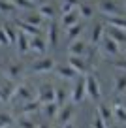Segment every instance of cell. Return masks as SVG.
Listing matches in <instances>:
<instances>
[{"label":"cell","mask_w":126,"mask_h":128,"mask_svg":"<svg viewBox=\"0 0 126 128\" xmlns=\"http://www.w3.org/2000/svg\"><path fill=\"white\" fill-rule=\"evenodd\" d=\"M85 90H87V98H90L92 102H100L102 88H100V83L94 74H87L85 76Z\"/></svg>","instance_id":"6da1fadb"},{"label":"cell","mask_w":126,"mask_h":128,"mask_svg":"<svg viewBox=\"0 0 126 128\" xmlns=\"http://www.w3.org/2000/svg\"><path fill=\"white\" fill-rule=\"evenodd\" d=\"M34 94H36L34 87H32L30 83H23V85H17L15 87V92H13L12 100H17V102H21V104H26V102L34 100Z\"/></svg>","instance_id":"7a4b0ae2"},{"label":"cell","mask_w":126,"mask_h":128,"mask_svg":"<svg viewBox=\"0 0 126 128\" xmlns=\"http://www.w3.org/2000/svg\"><path fill=\"white\" fill-rule=\"evenodd\" d=\"M4 74H6V77H8V81H13V83H15L17 79H21V77L24 76V64L21 62V60H10L6 70H4Z\"/></svg>","instance_id":"3957f363"},{"label":"cell","mask_w":126,"mask_h":128,"mask_svg":"<svg viewBox=\"0 0 126 128\" xmlns=\"http://www.w3.org/2000/svg\"><path fill=\"white\" fill-rule=\"evenodd\" d=\"M98 10L104 13L106 17H124V12L115 4L113 0H100Z\"/></svg>","instance_id":"277c9868"},{"label":"cell","mask_w":126,"mask_h":128,"mask_svg":"<svg viewBox=\"0 0 126 128\" xmlns=\"http://www.w3.org/2000/svg\"><path fill=\"white\" fill-rule=\"evenodd\" d=\"M53 70H55V60L51 56H44V58L32 62V66H30V72H34V74H49Z\"/></svg>","instance_id":"5b68a950"},{"label":"cell","mask_w":126,"mask_h":128,"mask_svg":"<svg viewBox=\"0 0 126 128\" xmlns=\"http://www.w3.org/2000/svg\"><path fill=\"white\" fill-rule=\"evenodd\" d=\"M68 66H70L77 76H87V74H90V68H88V64L85 62L83 56H72L70 55L68 56Z\"/></svg>","instance_id":"8992f818"},{"label":"cell","mask_w":126,"mask_h":128,"mask_svg":"<svg viewBox=\"0 0 126 128\" xmlns=\"http://www.w3.org/2000/svg\"><path fill=\"white\" fill-rule=\"evenodd\" d=\"M36 94H38V102L42 106L49 104V102H55V87H51L49 83L40 85L38 90H36Z\"/></svg>","instance_id":"52a82bcc"},{"label":"cell","mask_w":126,"mask_h":128,"mask_svg":"<svg viewBox=\"0 0 126 128\" xmlns=\"http://www.w3.org/2000/svg\"><path fill=\"white\" fill-rule=\"evenodd\" d=\"M28 45H30V51L36 53V55H44L47 51V38L44 34L40 36H34V38H28Z\"/></svg>","instance_id":"ba28073f"},{"label":"cell","mask_w":126,"mask_h":128,"mask_svg":"<svg viewBox=\"0 0 126 128\" xmlns=\"http://www.w3.org/2000/svg\"><path fill=\"white\" fill-rule=\"evenodd\" d=\"M70 98H72L74 104H79V102H83L85 98H87V90H85V76H79V81L75 83Z\"/></svg>","instance_id":"9c48e42d"},{"label":"cell","mask_w":126,"mask_h":128,"mask_svg":"<svg viewBox=\"0 0 126 128\" xmlns=\"http://www.w3.org/2000/svg\"><path fill=\"white\" fill-rule=\"evenodd\" d=\"M111 111H113V119L120 124H126V106L122 104L118 98H115L111 104Z\"/></svg>","instance_id":"30bf717a"},{"label":"cell","mask_w":126,"mask_h":128,"mask_svg":"<svg viewBox=\"0 0 126 128\" xmlns=\"http://www.w3.org/2000/svg\"><path fill=\"white\" fill-rule=\"evenodd\" d=\"M58 23H56L55 19H51L49 21V24H47V45H51V47H56L58 45Z\"/></svg>","instance_id":"8fae6325"},{"label":"cell","mask_w":126,"mask_h":128,"mask_svg":"<svg viewBox=\"0 0 126 128\" xmlns=\"http://www.w3.org/2000/svg\"><path fill=\"white\" fill-rule=\"evenodd\" d=\"M100 47H102V51L106 53V55H109V56H118V53H120L118 44L113 42L109 36H104V40L100 42Z\"/></svg>","instance_id":"7c38bea8"},{"label":"cell","mask_w":126,"mask_h":128,"mask_svg":"<svg viewBox=\"0 0 126 128\" xmlns=\"http://www.w3.org/2000/svg\"><path fill=\"white\" fill-rule=\"evenodd\" d=\"M17 85L13 81H6L4 85H0V104H6L13 98V92H15Z\"/></svg>","instance_id":"4fadbf2b"},{"label":"cell","mask_w":126,"mask_h":128,"mask_svg":"<svg viewBox=\"0 0 126 128\" xmlns=\"http://www.w3.org/2000/svg\"><path fill=\"white\" fill-rule=\"evenodd\" d=\"M68 53H70L72 56H83L85 53H87V44H85L81 38H77V40L70 42V45H68Z\"/></svg>","instance_id":"5bb4252c"},{"label":"cell","mask_w":126,"mask_h":128,"mask_svg":"<svg viewBox=\"0 0 126 128\" xmlns=\"http://www.w3.org/2000/svg\"><path fill=\"white\" fill-rule=\"evenodd\" d=\"M74 106H62V108L58 109V113H56V117H55V120L58 124H66V122H70L72 120V117H74Z\"/></svg>","instance_id":"9a60e30c"},{"label":"cell","mask_w":126,"mask_h":128,"mask_svg":"<svg viewBox=\"0 0 126 128\" xmlns=\"http://www.w3.org/2000/svg\"><path fill=\"white\" fill-rule=\"evenodd\" d=\"M36 12L44 17V19H55V17H56V8H55V4H51V2H44V4H40Z\"/></svg>","instance_id":"2e32d148"},{"label":"cell","mask_w":126,"mask_h":128,"mask_svg":"<svg viewBox=\"0 0 126 128\" xmlns=\"http://www.w3.org/2000/svg\"><path fill=\"white\" fill-rule=\"evenodd\" d=\"M40 109H42V104H40L38 100H30V102H26V104H23V108H21V117H32V115H36Z\"/></svg>","instance_id":"e0dca14e"},{"label":"cell","mask_w":126,"mask_h":128,"mask_svg":"<svg viewBox=\"0 0 126 128\" xmlns=\"http://www.w3.org/2000/svg\"><path fill=\"white\" fill-rule=\"evenodd\" d=\"M106 36H109L113 42H117L118 45H126V30H120V28H115V26H109Z\"/></svg>","instance_id":"ac0fdd59"},{"label":"cell","mask_w":126,"mask_h":128,"mask_svg":"<svg viewBox=\"0 0 126 128\" xmlns=\"http://www.w3.org/2000/svg\"><path fill=\"white\" fill-rule=\"evenodd\" d=\"M15 47H17V51H19V55H26V53H30V45H28V36H26V34H23L21 30H19V34H17Z\"/></svg>","instance_id":"d6986e66"},{"label":"cell","mask_w":126,"mask_h":128,"mask_svg":"<svg viewBox=\"0 0 126 128\" xmlns=\"http://www.w3.org/2000/svg\"><path fill=\"white\" fill-rule=\"evenodd\" d=\"M104 36H106V26H104V23H96L94 26H92L90 42H92L94 45H100V42L104 40Z\"/></svg>","instance_id":"ffe728a7"},{"label":"cell","mask_w":126,"mask_h":128,"mask_svg":"<svg viewBox=\"0 0 126 128\" xmlns=\"http://www.w3.org/2000/svg\"><path fill=\"white\" fill-rule=\"evenodd\" d=\"M53 72L56 74V76L60 77V79H66V81H70V79H75V77H77V74L74 72V70L70 68V66H55V70H53Z\"/></svg>","instance_id":"44dd1931"},{"label":"cell","mask_w":126,"mask_h":128,"mask_svg":"<svg viewBox=\"0 0 126 128\" xmlns=\"http://www.w3.org/2000/svg\"><path fill=\"white\" fill-rule=\"evenodd\" d=\"M83 30H85V24L83 23H75V24H72V26L66 28V38L70 42H74V40H77V38L83 34Z\"/></svg>","instance_id":"7402d4cb"},{"label":"cell","mask_w":126,"mask_h":128,"mask_svg":"<svg viewBox=\"0 0 126 128\" xmlns=\"http://www.w3.org/2000/svg\"><path fill=\"white\" fill-rule=\"evenodd\" d=\"M17 28H19L23 34H26L28 38H34V36H40L42 34V30H40V26H34V24H28V23H17Z\"/></svg>","instance_id":"603a6c76"},{"label":"cell","mask_w":126,"mask_h":128,"mask_svg":"<svg viewBox=\"0 0 126 128\" xmlns=\"http://www.w3.org/2000/svg\"><path fill=\"white\" fill-rule=\"evenodd\" d=\"M2 28H4V32H6V38H8L10 47H15V42H17V34H19V30H17L13 24H10V23H4V24H2Z\"/></svg>","instance_id":"cb8c5ba5"},{"label":"cell","mask_w":126,"mask_h":128,"mask_svg":"<svg viewBox=\"0 0 126 128\" xmlns=\"http://www.w3.org/2000/svg\"><path fill=\"white\" fill-rule=\"evenodd\" d=\"M68 98H70V92H68L64 87H56V88H55V104L58 106V108L66 106Z\"/></svg>","instance_id":"d4e9b609"},{"label":"cell","mask_w":126,"mask_h":128,"mask_svg":"<svg viewBox=\"0 0 126 128\" xmlns=\"http://www.w3.org/2000/svg\"><path fill=\"white\" fill-rule=\"evenodd\" d=\"M96 113H98V115L102 117V119L106 120L107 124L113 120V111H111V106H109V104H104V102H100V104H98V111H96Z\"/></svg>","instance_id":"484cf974"},{"label":"cell","mask_w":126,"mask_h":128,"mask_svg":"<svg viewBox=\"0 0 126 128\" xmlns=\"http://www.w3.org/2000/svg\"><path fill=\"white\" fill-rule=\"evenodd\" d=\"M79 19H81V17H79L77 8H75L74 12H70V13H64V15H62V21H60V23H62V26H64V28H68V26H72V24L79 23Z\"/></svg>","instance_id":"4316f807"},{"label":"cell","mask_w":126,"mask_h":128,"mask_svg":"<svg viewBox=\"0 0 126 128\" xmlns=\"http://www.w3.org/2000/svg\"><path fill=\"white\" fill-rule=\"evenodd\" d=\"M23 23H28V24H34V26H42V23H44V17L40 15L38 12H28L26 15H24Z\"/></svg>","instance_id":"83f0119b"},{"label":"cell","mask_w":126,"mask_h":128,"mask_svg":"<svg viewBox=\"0 0 126 128\" xmlns=\"http://www.w3.org/2000/svg\"><path fill=\"white\" fill-rule=\"evenodd\" d=\"M42 109H44V115L45 117H47V119H55V117H56V113H58V106H56L55 104V102H49V104H44V106H42Z\"/></svg>","instance_id":"f1b7e54d"},{"label":"cell","mask_w":126,"mask_h":128,"mask_svg":"<svg viewBox=\"0 0 126 128\" xmlns=\"http://www.w3.org/2000/svg\"><path fill=\"white\" fill-rule=\"evenodd\" d=\"M0 13L13 15V13H17V8H15V4H13L12 0H0Z\"/></svg>","instance_id":"f546056e"},{"label":"cell","mask_w":126,"mask_h":128,"mask_svg":"<svg viewBox=\"0 0 126 128\" xmlns=\"http://www.w3.org/2000/svg\"><path fill=\"white\" fill-rule=\"evenodd\" d=\"M77 13H79V17H81V19H90V17L94 15V10H92L88 4L79 2V4H77Z\"/></svg>","instance_id":"4dcf8cb0"},{"label":"cell","mask_w":126,"mask_h":128,"mask_svg":"<svg viewBox=\"0 0 126 128\" xmlns=\"http://www.w3.org/2000/svg\"><path fill=\"white\" fill-rule=\"evenodd\" d=\"M13 4H15L17 10H26V12H34L36 10V2L32 0H12Z\"/></svg>","instance_id":"1f68e13d"},{"label":"cell","mask_w":126,"mask_h":128,"mask_svg":"<svg viewBox=\"0 0 126 128\" xmlns=\"http://www.w3.org/2000/svg\"><path fill=\"white\" fill-rule=\"evenodd\" d=\"M107 24L115 28H120V30H126V17H106Z\"/></svg>","instance_id":"d6a6232c"},{"label":"cell","mask_w":126,"mask_h":128,"mask_svg":"<svg viewBox=\"0 0 126 128\" xmlns=\"http://www.w3.org/2000/svg\"><path fill=\"white\" fill-rule=\"evenodd\" d=\"M126 90V76L124 74H120V76L115 77V92H124Z\"/></svg>","instance_id":"836d02e7"},{"label":"cell","mask_w":126,"mask_h":128,"mask_svg":"<svg viewBox=\"0 0 126 128\" xmlns=\"http://www.w3.org/2000/svg\"><path fill=\"white\" fill-rule=\"evenodd\" d=\"M13 124H15V120L10 113H0V128H12Z\"/></svg>","instance_id":"e575fe53"},{"label":"cell","mask_w":126,"mask_h":128,"mask_svg":"<svg viewBox=\"0 0 126 128\" xmlns=\"http://www.w3.org/2000/svg\"><path fill=\"white\" fill-rule=\"evenodd\" d=\"M17 124H19V128H36L38 126L32 117H21V119L17 120Z\"/></svg>","instance_id":"d590c367"},{"label":"cell","mask_w":126,"mask_h":128,"mask_svg":"<svg viewBox=\"0 0 126 128\" xmlns=\"http://www.w3.org/2000/svg\"><path fill=\"white\" fill-rule=\"evenodd\" d=\"M92 128H109V124H107L106 120H104L102 117L96 113V115L92 117Z\"/></svg>","instance_id":"8d00e7d4"},{"label":"cell","mask_w":126,"mask_h":128,"mask_svg":"<svg viewBox=\"0 0 126 128\" xmlns=\"http://www.w3.org/2000/svg\"><path fill=\"white\" fill-rule=\"evenodd\" d=\"M0 45H2V47H10L8 38H6V32H4V28H2V26H0Z\"/></svg>","instance_id":"74e56055"},{"label":"cell","mask_w":126,"mask_h":128,"mask_svg":"<svg viewBox=\"0 0 126 128\" xmlns=\"http://www.w3.org/2000/svg\"><path fill=\"white\" fill-rule=\"evenodd\" d=\"M113 66H115L117 70H124V72H126V58H122V60H115Z\"/></svg>","instance_id":"f35d334b"},{"label":"cell","mask_w":126,"mask_h":128,"mask_svg":"<svg viewBox=\"0 0 126 128\" xmlns=\"http://www.w3.org/2000/svg\"><path fill=\"white\" fill-rule=\"evenodd\" d=\"M36 128H51V126H49L47 122H40V124H38V126H36Z\"/></svg>","instance_id":"ab89813d"},{"label":"cell","mask_w":126,"mask_h":128,"mask_svg":"<svg viewBox=\"0 0 126 128\" xmlns=\"http://www.w3.org/2000/svg\"><path fill=\"white\" fill-rule=\"evenodd\" d=\"M62 128H75L72 122H66V124H62Z\"/></svg>","instance_id":"60d3db41"},{"label":"cell","mask_w":126,"mask_h":128,"mask_svg":"<svg viewBox=\"0 0 126 128\" xmlns=\"http://www.w3.org/2000/svg\"><path fill=\"white\" fill-rule=\"evenodd\" d=\"M32 2H36V0H32Z\"/></svg>","instance_id":"b9f144b4"},{"label":"cell","mask_w":126,"mask_h":128,"mask_svg":"<svg viewBox=\"0 0 126 128\" xmlns=\"http://www.w3.org/2000/svg\"><path fill=\"white\" fill-rule=\"evenodd\" d=\"M0 106H2V104H0Z\"/></svg>","instance_id":"7bdbcfd3"},{"label":"cell","mask_w":126,"mask_h":128,"mask_svg":"<svg viewBox=\"0 0 126 128\" xmlns=\"http://www.w3.org/2000/svg\"><path fill=\"white\" fill-rule=\"evenodd\" d=\"M124 128H126V126H124Z\"/></svg>","instance_id":"ee69618b"}]
</instances>
